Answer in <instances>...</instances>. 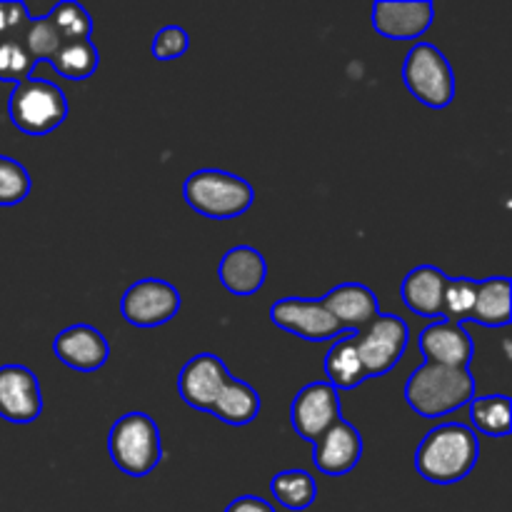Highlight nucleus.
I'll return each mask as SVG.
<instances>
[{
    "label": "nucleus",
    "mask_w": 512,
    "mask_h": 512,
    "mask_svg": "<svg viewBox=\"0 0 512 512\" xmlns=\"http://www.w3.org/2000/svg\"><path fill=\"white\" fill-rule=\"evenodd\" d=\"M418 345L425 363L448 365V368L470 370V360L475 355V345L463 325L450 323V320H438L423 328V333L418 335Z\"/></svg>",
    "instance_id": "15"
},
{
    "label": "nucleus",
    "mask_w": 512,
    "mask_h": 512,
    "mask_svg": "<svg viewBox=\"0 0 512 512\" xmlns=\"http://www.w3.org/2000/svg\"><path fill=\"white\" fill-rule=\"evenodd\" d=\"M480 458V443L473 428L445 423L425 433L415 453V470L435 485H455L468 478Z\"/></svg>",
    "instance_id": "1"
},
{
    "label": "nucleus",
    "mask_w": 512,
    "mask_h": 512,
    "mask_svg": "<svg viewBox=\"0 0 512 512\" xmlns=\"http://www.w3.org/2000/svg\"><path fill=\"white\" fill-rule=\"evenodd\" d=\"M473 428L480 430L490 438H505L512 430L510 420V398L508 395H485V398H473L468 403Z\"/></svg>",
    "instance_id": "25"
},
{
    "label": "nucleus",
    "mask_w": 512,
    "mask_h": 512,
    "mask_svg": "<svg viewBox=\"0 0 512 512\" xmlns=\"http://www.w3.org/2000/svg\"><path fill=\"white\" fill-rule=\"evenodd\" d=\"M43 413L38 375L25 365L0 368V418L15 425L35 423Z\"/></svg>",
    "instance_id": "11"
},
{
    "label": "nucleus",
    "mask_w": 512,
    "mask_h": 512,
    "mask_svg": "<svg viewBox=\"0 0 512 512\" xmlns=\"http://www.w3.org/2000/svg\"><path fill=\"white\" fill-rule=\"evenodd\" d=\"M188 48L190 35L188 30H183L180 25H165L163 30H158V35L153 38V45H150L155 58L163 60V63L180 58V55L188 53Z\"/></svg>",
    "instance_id": "31"
},
{
    "label": "nucleus",
    "mask_w": 512,
    "mask_h": 512,
    "mask_svg": "<svg viewBox=\"0 0 512 512\" xmlns=\"http://www.w3.org/2000/svg\"><path fill=\"white\" fill-rule=\"evenodd\" d=\"M510 278L498 275V278L478 280V295H475L473 313L470 320L485 328H505L510 325Z\"/></svg>",
    "instance_id": "21"
},
{
    "label": "nucleus",
    "mask_w": 512,
    "mask_h": 512,
    "mask_svg": "<svg viewBox=\"0 0 512 512\" xmlns=\"http://www.w3.org/2000/svg\"><path fill=\"white\" fill-rule=\"evenodd\" d=\"M403 83L415 98L433 110L448 108L455 100V73L435 45H413L403 63Z\"/></svg>",
    "instance_id": "6"
},
{
    "label": "nucleus",
    "mask_w": 512,
    "mask_h": 512,
    "mask_svg": "<svg viewBox=\"0 0 512 512\" xmlns=\"http://www.w3.org/2000/svg\"><path fill=\"white\" fill-rule=\"evenodd\" d=\"M8 115L15 128L25 135H48L68 118V100L55 83L28 78L13 85L8 98Z\"/></svg>",
    "instance_id": "5"
},
{
    "label": "nucleus",
    "mask_w": 512,
    "mask_h": 512,
    "mask_svg": "<svg viewBox=\"0 0 512 512\" xmlns=\"http://www.w3.org/2000/svg\"><path fill=\"white\" fill-rule=\"evenodd\" d=\"M475 295H478V280L470 278H448L443 293V320L460 323L470 320L473 313Z\"/></svg>",
    "instance_id": "28"
},
{
    "label": "nucleus",
    "mask_w": 512,
    "mask_h": 512,
    "mask_svg": "<svg viewBox=\"0 0 512 512\" xmlns=\"http://www.w3.org/2000/svg\"><path fill=\"white\" fill-rule=\"evenodd\" d=\"M325 375H328V383L338 393L340 390L358 388L368 380L363 363H360L358 348H355L353 333L340 335V340H335L333 348L328 350V355H325Z\"/></svg>",
    "instance_id": "22"
},
{
    "label": "nucleus",
    "mask_w": 512,
    "mask_h": 512,
    "mask_svg": "<svg viewBox=\"0 0 512 512\" xmlns=\"http://www.w3.org/2000/svg\"><path fill=\"white\" fill-rule=\"evenodd\" d=\"M230 378L223 360L213 353H200L183 365L178 375V393L185 405L210 413L225 380Z\"/></svg>",
    "instance_id": "12"
},
{
    "label": "nucleus",
    "mask_w": 512,
    "mask_h": 512,
    "mask_svg": "<svg viewBox=\"0 0 512 512\" xmlns=\"http://www.w3.org/2000/svg\"><path fill=\"white\" fill-rule=\"evenodd\" d=\"M448 275L435 265H418L400 285V298L410 313L428 320H443V293Z\"/></svg>",
    "instance_id": "19"
},
{
    "label": "nucleus",
    "mask_w": 512,
    "mask_h": 512,
    "mask_svg": "<svg viewBox=\"0 0 512 512\" xmlns=\"http://www.w3.org/2000/svg\"><path fill=\"white\" fill-rule=\"evenodd\" d=\"M218 278L228 293L238 295V298H250L265 285L268 263L260 250L250 248V245H235L220 258Z\"/></svg>",
    "instance_id": "18"
},
{
    "label": "nucleus",
    "mask_w": 512,
    "mask_h": 512,
    "mask_svg": "<svg viewBox=\"0 0 512 512\" xmlns=\"http://www.w3.org/2000/svg\"><path fill=\"white\" fill-rule=\"evenodd\" d=\"M338 420H343L340 393L330 383L305 385L290 405V425L310 445H315V440L328 433Z\"/></svg>",
    "instance_id": "9"
},
{
    "label": "nucleus",
    "mask_w": 512,
    "mask_h": 512,
    "mask_svg": "<svg viewBox=\"0 0 512 512\" xmlns=\"http://www.w3.org/2000/svg\"><path fill=\"white\" fill-rule=\"evenodd\" d=\"M30 20L33 18H30L28 8L23 3H15V0L3 3L0 0V40L20 38L30 25Z\"/></svg>",
    "instance_id": "32"
},
{
    "label": "nucleus",
    "mask_w": 512,
    "mask_h": 512,
    "mask_svg": "<svg viewBox=\"0 0 512 512\" xmlns=\"http://www.w3.org/2000/svg\"><path fill=\"white\" fill-rule=\"evenodd\" d=\"M108 453L115 468L130 478H145L163 460V443L155 420L145 413H125L108 433Z\"/></svg>",
    "instance_id": "4"
},
{
    "label": "nucleus",
    "mask_w": 512,
    "mask_h": 512,
    "mask_svg": "<svg viewBox=\"0 0 512 512\" xmlns=\"http://www.w3.org/2000/svg\"><path fill=\"white\" fill-rule=\"evenodd\" d=\"M23 35L20 38L0 40V83L18 85L23 80L33 78V70L38 65V60L23 45Z\"/></svg>",
    "instance_id": "27"
},
{
    "label": "nucleus",
    "mask_w": 512,
    "mask_h": 512,
    "mask_svg": "<svg viewBox=\"0 0 512 512\" xmlns=\"http://www.w3.org/2000/svg\"><path fill=\"white\" fill-rule=\"evenodd\" d=\"M23 45L38 63H43V60L53 58L55 50L63 45V40H60L55 25L48 20V15H43V18L30 20V25L25 28L23 35Z\"/></svg>",
    "instance_id": "30"
},
{
    "label": "nucleus",
    "mask_w": 512,
    "mask_h": 512,
    "mask_svg": "<svg viewBox=\"0 0 512 512\" xmlns=\"http://www.w3.org/2000/svg\"><path fill=\"white\" fill-rule=\"evenodd\" d=\"M475 398V378L468 368L423 363L405 383V403L420 418H445Z\"/></svg>",
    "instance_id": "2"
},
{
    "label": "nucleus",
    "mask_w": 512,
    "mask_h": 512,
    "mask_svg": "<svg viewBox=\"0 0 512 512\" xmlns=\"http://www.w3.org/2000/svg\"><path fill=\"white\" fill-rule=\"evenodd\" d=\"M353 338L365 375L368 378H380V375L390 373L403 360L405 350H408L410 330L408 323L398 318V315L380 313L363 330L353 333Z\"/></svg>",
    "instance_id": "7"
},
{
    "label": "nucleus",
    "mask_w": 512,
    "mask_h": 512,
    "mask_svg": "<svg viewBox=\"0 0 512 512\" xmlns=\"http://www.w3.org/2000/svg\"><path fill=\"white\" fill-rule=\"evenodd\" d=\"M55 73L68 80H85L98 70L100 53L93 40H78V43H63L48 60Z\"/></svg>",
    "instance_id": "24"
},
{
    "label": "nucleus",
    "mask_w": 512,
    "mask_h": 512,
    "mask_svg": "<svg viewBox=\"0 0 512 512\" xmlns=\"http://www.w3.org/2000/svg\"><path fill=\"white\" fill-rule=\"evenodd\" d=\"M183 198L188 208L210 220H233L248 213L255 190L240 175L225 170L203 168L185 178Z\"/></svg>",
    "instance_id": "3"
},
{
    "label": "nucleus",
    "mask_w": 512,
    "mask_h": 512,
    "mask_svg": "<svg viewBox=\"0 0 512 512\" xmlns=\"http://www.w3.org/2000/svg\"><path fill=\"white\" fill-rule=\"evenodd\" d=\"M28 193L30 173L25 170V165L8 158V155H0V205L10 208V205L23 203Z\"/></svg>",
    "instance_id": "29"
},
{
    "label": "nucleus",
    "mask_w": 512,
    "mask_h": 512,
    "mask_svg": "<svg viewBox=\"0 0 512 512\" xmlns=\"http://www.w3.org/2000/svg\"><path fill=\"white\" fill-rule=\"evenodd\" d=\"M270 320L285 333H293L308 343H325L345 335L343 325L323 308L320 300L283 298L270 308Z\"/></svg>",
    "instance_id": "10"
},
{
    "label": "nucleus",
    "mask_w": 512,
    "mask_h": 512,
    "mask_svg": "<svg viewBox=\"0 0 512 512\" xmlns=\"http://www.w3.org/2000/svg\"><path fill=\"white\" fill-rule=\"evenodd\" d=\"M178 288L160 278H143L130 285L120 298V315L135 328H158L170 323L180 313Z\"/></svg>",
    "instance_id": "8"
},
{
    "label": "nucleus",
    "mask_w": 512,
    "mask_h": 512,
    "mask_svg": "<svg viewBox=\"0 0 512 512\" xmlns=\"http://www.w3.org/2000/svg\"><path fill=\"white\" fill-rule=\"evenodd\" d=\"M323 308L343 325L345 333H358L373 318H378V295L363 283H343L320 298Z\"/></svg>",
    "instance_id": "17"
},
{
    "label": "nucleus",
    "mask_w": 512,
    "mask_h": 512,
    "mask_svg": "<svg viewBox=\"0 0 512 512\" xmlns=\"http://www.w3.org/2000/svg\"><path fill=\"white\" fill-rule=\"evenodd\" d=\"M55 355L63 365L78 370V373H95L103 368L110 358V345L105 335L93 325H70L60 330L53 343Z\"/></svg>",
    "instance_id": "14"
},
{
    "label": "nucleus",
    "mask_w": 512,
    "mask_h": 512,
    "mask_svg": "<svg viewBox=\"0 0 512 512\" xmlns=\"http://www.w3.org/2000/svg\"><path fill=\"white\" fill-rule=\"evenodd\" d=\"M260 395L253 385L243 383V380L233 378L228 380L220 388L218 398H215L210 413L218 420H223L225 425H233V428H243L250 425L260 415Z\"/></svg>",
    "instance_id": "20"
},
{
    "label": "nucleus",
    "mask_w": 512,
    "mask_h": 512,
    "mask_svg": "<svg viewBox=\"0 0 512 512\" xmlns=\"http://www.w3.org/2000/svg\"><path fill=\"white\" fill-rule=\"evenodd\" d=\"M48 20L55 25V30H58L63 43L90 40V35H93V18H90L88 10L80 3H75V0H65V3L55 5L48 13Z\"/></svg>",
    "instance_id": "26"
},
{
    "label": "nucleus",
    "mask_w": 512,
    "mask_h": 512,
    "mask_svg": "<svg viewBox=\"0 0 512 512\" xmlns=\"http://www.w3.org/2000/svg\"><path fill=\"white\" fill-rule=\"evenodd\" d=\"M363 458V435L345 420L315 440V468L323 475H348Z\"/></svg>",
    "instance_id": "16"
},
{
    "label": "nucleus",
    "mask_w": 512,
    "mask_h": 512,
    "mask_svg": "<svg viewBox=\"0 0 512 512\" xmlns=\"http://www.w3.org/2000/svg\"><path fill=\"white\" fill-rule=\"evenodd\" d=\"M225 512H275V510L268 500L258 498V495H240L238 500H233V503L225 508Z\"/></svg>",
    "instance_id": "33"
},
{
    "label": "nucleus",
    "mask_w": 512,
    "mask_h": 512,
    "mask_svg": "<svg viewBox=\"0 0 512 512\" xmlns=\"http://www.w3.org/2000/svg\"><path fill=\"white\" fill-rule=\"evenodd\" d=\"M270 493L283 508L303 512L318 500V485L308 470H283L270 480Z\"/></svg>",
    "instance_id": "23"
},
{
    "label": "nucleus",
    "mask_w": 512,
    "mask_h": 512,
    "mask_svg": "<svg viewBox=\"0 0 512 512\" xmlns=\"http://www.w3.org/2000/svg\"><path fill=\"white\" fill-rule=\"evenodd\" d=\"M435 20V5L428 0L395 3L380 0L373 5V30L388 40H418Z\"/></svg>",
    "instance_id": "13"
}]
</instances>
